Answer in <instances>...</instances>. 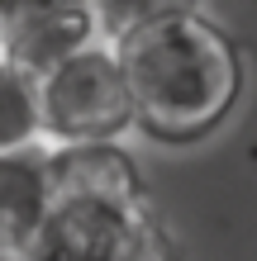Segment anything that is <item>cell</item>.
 Returning <instances> with one entry per match:
<instances>
[{
  "instance_id": "obj_3",
  "label": "cell",
  "mask_w": 257,
  "mask_h": 261,
  "mask_svg": "<svg viewBox=\"0 0 257 261\" xmlns=\"http://www.w3.org/2000/svg\"><path fill=\"white\" fill-rule=\"evenodd\" d=\"M38 261H176V242L148 199L57 195Z\"/></svg>"
},
{
  "instance_id": "obj_5",
  "label": "cell",
  "mask_w": 257,
  "mask_h": 261,
  "mask_svg": "<svg viewBox=\"0 0 257 261\" xmlns=\"http://www.w3.org/2000/svg\"><path fill=\"white\" fill-rule=\"evenodd\" d=\"M53 147H24L0 157V261H38L53 223Z\"/></svg>"
},
{
  "instance_id": "obj_1",
  "label": "cell",
  "mask_w": 257,
  "mask_h": 261,
  "mask_svg": "<svg viewBox=\"0 0 257 261\" xmlns=\"http://www.w3.org/2000/svg\"><path fill=\"white\" fill-rule=\"evenodd\" d=\"M124 57L138 128L162 147H195L229 124L248 67L238 38L195 5H100Z\"/></svg>"
},
{
  "instance_id": "obj_6",
  "label": "cell",
  "mask_w": 257,
  "mask_h": 261,
  "mask_svg": "<svg viewBox=\"0 0 257 261\" xmlns=\"http://www.w3.org/2000/svg\"><path fill=\"white\" fill-rule=\"evenodd\" d=\"M53 186L77 199H143V171L119 143L53 147Z\"/></svg>"
},
{
  "instance_id": "obj_2",
  "label": "cell",
  "mask_w": 257,
  "mask_h": 261,
  "mask_svg": "<svg viewBox=\"0 0 257 261\" xmlns=\"http://www.w3.org/2000/svg\"><path fill=\"white\" fill-rule=\"evenodd\" d=\"M43 90V133L48 147H96L119 143V133L138 128V105L124 71V57L110 38L67 67L38 81Z\"/></svg>"
},
{
  "instance_id": "obj_7",
  "label": "cell",
  "mask_w": 257,
  "mask_h": 261,
  "mask_svg": "<svg viewBox=\"0 0 257 261\" xmlns=\"http://www.w3.org/2000/svg\"><path fill=\"white\" fill-rule=\"evenodd\" d=\"M43 90L29 71L0 62V157L24 147H43Z\"/></svg>"
},
{
  "instance_id": "obj_4",
  "label": "cell",
  "mask_w": 257,
  "mask_h": 261,
  "mask_svg": "<svg viewBox=\"0 0 257 261\" xmlns=\"http://www.w3.org/2000/svg\"><path fill=\"white\" fill-rule=\"evenodd\" d=\"M96 43H105V19L100 5L86 0H19L0 10V62L29 71L34 81L53 76Z\"/></svg>"
}]
</instances>
